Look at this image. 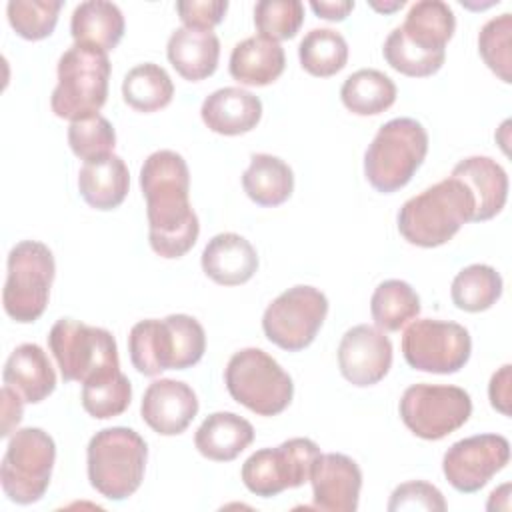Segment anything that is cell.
Here are the masks:
<instances>
[{"label": "cell", "instance_id": "obj_12", "mask_svg": "<svg viewBox=\"0 0 512 512\" xmlns=\"http://www.w3.org/2000/svg\"><path fill=\"white\" fill-rule=\"evenodd\" d=\"M326 314V294L314 286L298 284L268 304L262 316V330L278 348L300 352L314 342Z\"/></svg>", "mask_w": 512, "mask_h": 512}, {"label": "cell", "instance_id": "obj_14", "mask_svg": "<svg viewBox=\"0 0 512 512\" xmlns=\"http://www.w3.org/2000/svg\"><path fill=\"white\" fill-rule=\"evenodd\" d=\"M320 448L310 438H290L276 448L256 450L242 464L244 486L262 498H272L286 488H298L310 480V470Z\"/></svg>", "mask_w": 512, "mask_h": 512}, {"label": "cell", "instance_id": "obj_40", "mask_svg": "<svg viewBox=\"0 0 512 512\" xmlns=\"http://www.w3.org/2000/svg\"><path fill=\"white\" fill-rule=\"evenodd\" d=\"M384 60L390 64V68H394L396 72L410 76V78H426L436 74L446 56L442 54H428L418 50L416 46H412L410 42L404 40V36L400 34L398 28H394L386 42H384Z\"/></svg>", "mask_w": 512, "mask_h": 512}, {"label": "cell", "instance_id": "obj_25", "mask_svg": "<svg viewBox=\"0 0 512 512\" xmlns=\"http://www.w3.org/2000/svg\"><path fill=\"white\" fill-rule=\"evenodd\" d=\"M254 440L252 424L234 412H212L194 434L196 450L214 462L238 458Z\"/></svg>", "mask_w": 512, "mask_h": 512}, {"label": "cell", "instance_id": "obj_42", "mask_svg": "<svg viewBox=\"0 0 512 512\" xmlns=\"http://www.w3.org/2000/svg\"><path fill=\"white\" fill-rule=\"evenodd\" d=\"M228 10L226 0H182L176 2V12L184 26L212 30L224 20Z\"/></svg>", "mask_w": 512, "mask_h": 512}, {"label": "cell", "instance_id": "obj_23", "mask_svg": "<svg viewBox=\"0 0 512 512\" xmlns=\"http://www.w3.org/2000/svg\"><path fill=\"white\" fill-rule=\"evenodd\" d=\"M166 56L184 80L198 82L216 72L220 40L212 30L180 26L168 38Z\"/></svg>", "mask_w": 512, "mask_h": 512}, {"label": "cell", "instance_id": "obj_35", "mask_svg": "<svg viewBox=\"0 0 512 512\" xmlns=\"http://www.w3.org/2000/svg\"><path fill=\"white\" fill-rule=\"evenodd\" d=\"M132 400V384L120 370L82 384V408L96 420L120 416Z\"/></svg>", "mask_w": 512, "mask_h": 512}, {"label": "cell", "instance_id": "obj_19", "mask_svg": "<svg viewBox=\"0 0 512 512\" xmlns=\"http://www.w3.org/2000/svg\"><path fill=\"white\" fill-rule=\"evenodd\" d=\"M204 274L220 286H240L258 270V252L244 236L222 232L208 240L202 250Z\"/></svg>", "mask_w": 512, "mask_h": 512}, {"label": "cell", "instance_id": "obj_29", "mask_svg": "<svg viewBox=\"0 0 512 512\" xmlns=\"http://www.w3.org/2000/svg\"><path fill=\"white\" fill-rule=\"evenodd\" d=\"M242 188L246 196L258 206H280L294 190V172L278 156L252 154L248 168L242 174Z\"/></svg>", "mask_w": 512, "mask_h": 512}, {"label": "cell", "instance_id": "obj_7", "mask_svg": "<svg viewBox=\"0 0 512 512\" xmlns=\"http://www.w3.org/2000/svg\"><path fill=\"white\" fill-rule=\"evenodd\" d=\"M224 382L230 396L258 416L284 412L294 396L290 374L260 348L234 352L226 364Z\"/></svg>", "mask_w": 512, "mask_h": 512}, {"label": "cell", "instance_id": "obj_39", "mask_svg": "<svg viewBox=\"0 0 512 512\" xmlns=\"http://www.w3.org/2000/svg\"><path fill=\"white\" fill-rule=\"evenodd\" d=\"M68 144L80 160L88 162V160L114 154L112 150L116 146V132L108 118H104L102 114H96L84 120L70 122Z\"/></svg>", "mask_w": 512, "mask_h": 512}, {"label": "cell", "instance_id": "obj_3", "mask_svg": "<svg viewBox=\"0 0 512 512\" xmlns=\"http://www.w3.org/2000/svg\"><path fill=\"white\" fill-rule=\"evenodd\" d=\"M474 198L454 176H448L408 198L398 212V232L420 248H436L472 222Z\"/></svg>", "mask_w": 512, "mask_h": 512}, {"label": "cell", "instance_id": "obj_20", "mask_svg": "<svg viewBox=\"0 0 512 512\" xmlns=\"http://www.w3.org/2000/svg\"><path fill=\"white\" fill-rule=\"evenodd\" d=\"M450 176L458 178L474 198L472 222L490 220L504 208L508 200V176L494 158H464L452 168Z\"/></svg>", "mask_w": 512, "mask_h": 512}, {"label": "cell", "instance_id": "obj_13", "mask_svg": "<svg viewBox=\"0 0 512 512\" xmlns=\"http://www.w3.org/2000/svg\"><path fill=\"white\" fill-rule=\"evenodd\" d=\"M472 352L470 332L450 320L420 318L402 334V354L410 368L430 374H454Z\"/></svg>", "mask_w": 512, "mask_h": 512}, {"label": "cell", "instance_id": "obj_17", "mask_svg": "<svg viewBox=\"0 0 512 512\" xmlns=\"http://www.w3.org/2000/svg\"><path fill=\"white\" fill-rule=\"evenodd\" d=\"M314 508L326 512H354L360 500L362 470L346 454H318L310 470Z\"/></svg>", "mask_w": 512, "mask_h": 512}, {"label": "cell", "instance_id": "obj_6", "mask_svg": "<svg viewBox=\"0 0 512 512\" xmlns=\"http://www.w3.org/2000/svg\"><path fill=\"white\" fill-rule=\"evenodd\" d=\"M110 72L106 52L72 44L58 60V84L50 96L52 112L70 122L96 116L108 98Z\"/></svg>", "mask_w": 512, "mask_h": 512}, {"label": "cell", "instance_id": "obj_18", "mask_svg": "<svg viewBox=\"0 0 512 512\" xmlns=\"http://www.w3.org/2000/svg\"><path fill=\"white\" fill-rule=\"evenodd\" d=\"M140 414L156 434L176 436L182 434L198 414V398L186 382L160 378L144 390Z\"/></svg>", "mask_w": 512, "mask_h": 512}, {"label": "cell", "instance_id": "obj_33", "mask_svg": "<svg viewBox=\"0 0 512 512\" xmlns=\"http://www.w3.org/2000/svg\"><path fill=\"white\" fill-rule=\"evenodd\" d=\"M502 276L488 264H470L462 268L450 286L452 302L464 312H484L502 296Z\"/></svg>", "mask_w": 512, "mask_h": 512}, {"label": "cell", "instance_id": "obj_24", "mask_svg": "<svg viewBox=\"0 0 512 512\" xmlns=\"http://www.w3.org/2000/svg\"><path fill=\"white\" fill-rule=\"evenodd\" d=\"M130 188V172L124 160L108 154L84 162L78 172V190L82 200L96 210L118 208Z\"/></svg>", "mask_w": 512, "mask_h": 512}, {"label": "cell", "instance_id": "obj_9", "mask_svg": "<svg viewBox=\"0 0 512 512\" xmlns=\"http://www.w3.org/2000/svg\"><path fill=\"white\" fill-rule=\"evenodd\" d=\"M48 348L66 382H88L120 370L118 346L106 328L60 318L48 332Z\"/></svg>", "mask_w": 512, "mask_h": 512}, {"label": "cell", "instance_id": "obj_15", "mask_svg": "<svg viewBox=\"0 0 512 512\" xmlns=\"http://www.w3.org/2000/svg\"><path fill=\"white\" fill-rule=\"evenodd\" d=\"M510 460V442L500 434H476L454 442L442 458L448 484L464 494L478 492Z\"/></svg>", "mask_w": 512, "mask_h": 512}, {"label": "cell", "instance_id": "obj_34", "mask_svg": "<svg viewBox=\"0 0 512 512\" xmlns=\"http://www.w3.org/2000/svg\"><path fill=\"white\" fill-rule=\"evenodd\" d=\"M298 58L308 74L328 78L346 66L348 44L344 36L332 28H314L302 38Z\"/></svg>", "mask_w": 512, "mask_h": 512}, {"label": "cell", "instance_id": "obj_45", "mask_svg": "<svg viewBox=\"0 0 512 512\" xmlns=\"http://www.w3.org/2000/svg\"><path fill=\"white\" fill-rule=\"evenodd\" d=\"M310 8L316 12L318 18L330 20V22H342L352 10L354 2L352 0H312Z\"/></svg>", "mask_w": 512, "mask_h": 512}, {"label": "cell", "instance_id": "obj_21", "mask_svg": "<svg viewBox=\"0 0 512 512\" xmlns=\"http://www.w3.org/2000/svg\"><path fill=\"white\" fill-rule=\"evenodd\" d=\"M200 116L212 132L222 136H240L258 126L262 118V102L244 88L226 86L204 98Z\"/></svg>", "mask_w": 512, "mask_h": 512}, {"label": "cell", "instance_id": "obj_27", "mask_svg": "<svg viewBox=\"0 0 512 512\" xmlns=\"http://www.w3.org/2000/svg\"><path fill=\"white\" fill-rule=\"evenodd\" d=\"M286 66L284 48L264 36L238 42L230 54V76L246 86H268L276 82Z\"/></svg>", "mask_w": 512, "mask_h": 512}, {"label": "cell", "instance_id": "obj_38", "mask_svg": "<svg viewBox=\"0 0 512 512\" xmlns=\"http://www.w3.org/2000/svg\"><path fill=\"white\" fill-rule=\"evenodd\" d=\"M304 22L300 0H260L254 6V24L258 36L280 42L294 38Z\"/></svg>", "mask_w": 512, "mask_h": 512}, {"label": "cell", "instance_id": "obj_46", "mask_svg": "<svg viewBox=\"0 0 512 512\" xmlns=\"http://www.w3.org/2000/svg\"><path fill=\"white\" fill-rule=\"evenodd\" d=\"M370 4H372V8H376V10H380V12H392V10L402 8L406 2H404V0H394V2H390V4H378V2H370Z\"/></svg>", "mask_w": 512, "mask_h": 512}, {"label": "cell", "instance_id": "obj_8", "mask_svg": "<svg viewBox=\"0 0 512 512\" xmlns=\"http://www.w3.org/2000/svg\"><path fill=\"white\" fill-rule=\"evenodd\" d=\"M52 250L38 240H22L8 252L6 282L2 290L4 312L20 324L36 322L50 298L54 282Z\"/></svg>", "mask_w": 512, "mask_h": 512}, {"label": "cell", "instance_id": "obj_11", "mask_svg": "<svg viewBox=\"0 0 512 512\" xmlns=\"http://www.w3.org/2000/svg\"><path fill=\"white\" fill-rule=\"evenodd\" d=\"M400 418L422 440H442L462 428L472 414V398L460 386L412 384L404 390Z\"/></svg>", "mask_w": 512, "mask_h": 512}, {"label": "cell", "instance_id": "obj_22", "mask_svg": "<svg viewBox=\"0 0 512 512\" xmlns=\"http://www.w3.org/2000/svg\"><path fill=\"white\" fill-rule=\"evenodd\" d=\"M4 386L12 388L24 402L38 404L56 388V372L42 346L26 342L16 346L2 370Z\"/></svg>", "mask_w": 512, "mask_h": 512}, {"label": "cell", "instance_id": "obj_2", "mask_svg": "<svg viewBox=\"0 0 512 512\" xmlns=\"http://www.w3.org/2000/svg\"><path fill=\"white\" fill-rule=\"evenodd\" d=\"M204 350V328L188 314H170L162 320L146 318L136 322L128 334L130 362L144 376L186 370L202 360Z\"/></svg>", "mask_w": 512, "mask_h": 512}, {"label": "cell", "instance_id": "obj_41", "mask_svg": "<svg viewBox=\"0 0 512 512\" xmlns=\"http://www.w3.org/2000/svg\"><path fill=\"white\" fill-rule=\"evenodd\" d=\"M390 512L398 510H446V500L442 492L424 480H410L394 488L388 502Z\"/></svg>", "mask_w": 512, "mask_h": 512}, {"label": "cell", "instance_id": "obj_36", "mask_svg": "<svg viewBox=\"0 0 512 512\" xmlns=\"http://www.w3.org/2000/svg\"><path fill=\"white\" fill-rule=\"evenodd\" d=\"M60 10V0H10L6 4L8 22L14 32L32 42L44 40L54 32Z\"/></svg>", "mask_w": 512, "mask_h": 512}, {"label": "cell", "instance_id": "obj_4", "mask_svg": "<svg viewBox=\"0 0 512 512\" xmlns=\"http://www.w3.org/2000/svg\"><path fill=\"white\" fill-rule=\"evenodd\" d=\"M148 460L144 438L126 426L98 430L86 448L90 486L108 500H126L142 480Z\"/></svg>", "mask_w": 512, "mask_h": 512}, {"label": "cell", "instance_id": "obj_43", "mask_svg": "<svg viewBox=\"0 0 512 512\" xmlns=\"http://www.w3.org/2000/svg\"><path fill=\"white\" fill-rule=\"evenodd\" d=\"M510 364H504L498 372L492 374L488 384V398L494 410L508 416L510 414Z\"/></svg>", "mask_w": 512, "mask_h": 512}, {"label": "cell", "instance_id": "obj_28", "mask_svg": "<svg viewBox=\"0 0 512 512\" xmlns=\"http://www.w3.org/2000/svg\"><path fill=\"white\" fill-rule=\"evenodd\" d=\"M124 16L114 2L88 0L74 8L70 18V34L74 44L90 46L102 52L114 50L124 36Z\"/></svg>", "mask_w": 512, "mask_h": 512}, {"label": "cell", "instance_id": "obj_10", "mask_svg": "<svg viewBox=\"0 0 512 512\" xmlns=\"http://www.w3.org/2000/svg\"><path fill=\"white\" fill-rule=\"evenodd\" d=\"M54 460L56 444L48 432L32 426L16 430L0 464L4 494L22 506L38 502L50 486Z\"/></svg>", "mask_w": 512, "mask_h": 512}, {"label": "cell", "instance_id": "obj_31", "mask_svg": "<svg viewBox=\"0 0 512 512\" xmlns=\"http://www.w3.org/2000/svg\"><path fill=\"white\" fill-rule=\"evenodd\" d=\"M370 314L382 332H398L420 314V296L404 280H384L372 292Z\"/></svg>", "mask_w": 512, "mask_h": 512}, {"label": "cell", "instance_id": "obj_1", "mask_svg": "<svg viewBox=\"0 0 512 512\" xmlns=\"http://www.w3.org/2000/svg\"><path fill=\"white\" fill-rule=\"evenodd\" d=\"M148 238L162 258H182L198 240L200 222L190 206V170L174 150L152 152L140 168Z\"/></svg>", "mask_w": 512, "mask_h": 512}, {"label": "cell", "instance_id": "obj_30", "mask_svg": "<svg viewBox=\"0 0 512 512\" xmlns=\"http://www.w3.org/2000/svg\"><path fill=\"white\" fill-rule=\"evenodd\" d=\"M340 100L356 116H376L396 102V84L380 70L362 68L344 80Z\"/></svg>", "mask_w": 512, "mask_h": 512}, {"label": "cell", "instance_id": "obj_5", "mask_svg": "<svg viewBox=\"0 0 512 512\" xmlns=\"http://www.w3.org/2000/svg\"><path fill=\"white\" fill-rule=\"evenodd\" d=\"M428 154V132L414 118H392L380 126L364 154V176L382 194L404 188Z\"/></svg>", "mask_w": 512, "mask_h": 512}, {"label": "cell", "instance_id": "obj_16", "mask_svg": "<svg viewBox=\"0 0 512 512\" xmlns=\"http://www.w3.org/2000/svg\"><path fill=\"white\" fill-rule=\"evenodd\" d=\"M392 366V342L376 326L356 324L338 344V368L342 376L360 388L378 384Z\"/></svg>", "mask_w": 512, "mask_h": 512}, {"label": "cell", "instance_id": "obj_26", "mask_svg": "<svg viewBox=\"0 0 512 512\" xmlns=\"http://www.w3.org/2000/svg\"><path fill=\"white\" fill-rule=\"evenodd\" d=\"M406 42L428 54L446 56V44L454 36L456 18L452 8L442 0L414 2L402 26H398Z\"/></svg>", "mask_w": 512, "mask_h": 512}, {"label": "cell", "instance_id": "obj_32", "mask_svg": "<svg viewBox=\"0 0 512 512\" xmlns=\"http://www.w3.org/2000/svg\"><path fill=\"white\" fill-rule=\"evenodd\" d=\"M174 84L170 74L154 64L144 62L128 70L122 82V98L124 102L144 114L166 108L172 102Z\"/></svg>", "mask_w": 512, "mask_h": 512}, {"label": "cell", "instance_id": "obj_44", "mask_svg": "<svg viewBox=\"0 0 512 512\" xmlns=\"http://www.w3.org/2000/svg\"><path fill=\"white\" fill-rule=\"evenodd\" d=\"M0 398H2V428H0V436L8 438L10 434L16 432V426L22 420V404H24V400L12 388H8V386H2Z\"/></svg>", "mask_w": 512, "mask_h": 512}, {"label": "cell", "instance_id": "obj_37", "mask_svg": "<svg viewBox=\"0 0 512 512\" xmlns=\"http://www.w3.org/2000/svg\"><path fill=\"white\" fill-rule=\"evenodd\" d=\"M512 14L504 12L490 18L478 34V52L484 64L506 84L512 82Z\"/></svg>", "mask_w": 512, "mask_h": 512}]
</instances>
